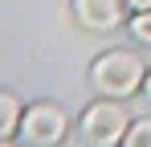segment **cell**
Returning <instances> with one entry per match:
<instances>
[{
	"label": "cell",
	"mask_w": 151,
	"mask_h": 147,
	"mask_svg": "<svg viewBox=\"0 0 151 147\" xmlns=\"http://www.w3.org/2000/svg\"><path fill=\"white\" fill-rule=\"evenodd\" d=\"M143 90H147V98H151V74H147V78H143Z\"/></svg>",
	"instance_id": "9c48e42d"
},
{
	"label": "cell",
	"mask_w": 151,
	"mask_h": 147,
	"mask_svg": "<svg viewBox=\"0 0 151 147\" xmlns=\"http://www.w3.org/2000/svg\"><path fill=\"white\" fill-rule=\"evenodd\" d=\"M65 135V115H61V106H49V102H37V106H29L25 119H21V139L25 143H57Z\"/></svg>",
	"instance_id": "3957f363"
},
{
	"label": "cell",
	"mask_w": 151,
	"mask_h": 147,
	"mask_svg": "<svg viewBox=\"0 0 151 147\" xmlns=\"http://www.w3.org/2000/svg\"><path fill=\"white\" fill-rule=\"evenodd\" d=\"M74 17L86 29L106 33V29H114L123 21V8H119V0H74Z\"/></svg>",
	"instance_id": "277c9868"
},
{
	"label": "cell",
	"mask_w": 151,
	"mask_h": 147,
	"mask_svg": "<svg viewBox=\"0 0 151 147\" xmlns=\"http://www.w3.org/2000/svg\"><path fill=\"white\" fill-rule=\"evenodd\" d=\"M131 33H135L139 41H147V45H151V8H147V12H135V21H131Z\"/></svg>",
	"instance_id": "52a82bcc"
},
{
	"label": "cell",
	"mask_w": 151,
	"mask_h": 147,
	"mask_svg": "<svg viewBox=\"0 0 151 147\" xmlns=\"http://www.w3.org/2000/svg\"><path fill=\"white\" fill-rule=\"evenodd\" d=\"M127 135V110L119 102H94L82 115V139L94 147H110Z\"/></svg>",
	"instance_id": "7a4b0ae2"
},
{
	"label": "cell",
	"mask_w": 151,
	"mask_h": 147,
	"mask_svg": "<svg viewBox=\"0 0 151 147\" xmlns=\"http://www.w3.org/2000/svg\"><path fill=\"white\" fill-rule=\"evenodd\" d=\"M127 4H131L135 12H147V8H151V0H127Z\"/></svg>",
	"instance_id": "ba28073f"
},
{
	"label": "cell",
	"mask_w": 151,
	"mask_h": 147,
	"mask_svg": "<svg viewBox=\"0 0 151 147\" xmlns=\"http://www.w3.org/2000/svg\"><path fill=\"white\" fill-rule=\"evenodd\" d=\"M143 61L135 57V53H123V49H114V53H102L98 61H94V70H90V82L98 86L102 94L110 98H127L135 94L139 86H143Z\"/></svg>",
	"instance_id": "6da1fadb"
},
{
	"label": "cell",
	"mask_w": 151,
	"mask_h": 147,
	"mask_svg": "<svg viewBox=\"0 0 151 147\" xmlns=\"http://www.w3.org/2000/svg\"><path fill=\"white\" fill-rule=\"evenodd\" d=\"M123 143H127V147H151V119L135 122V127H127Z\"/></svg>",
	"instance_id": "8992f818"
},
{
	"label": "cell",
	"mask_w": 151,
	"mask_h": 147,
	"mask_svg": "<svg viewBox=\"0 0 151 147\" xmlns=\"http://www.w3.org/2000/svg\"><path fill=\"white\" fill-rule=\"evenodd\" d=\"M17 131H21V102L12 94H0V143L12 139Z\"/></svg>",
	"instance_id": "5b68a950"
}]
</instances>
